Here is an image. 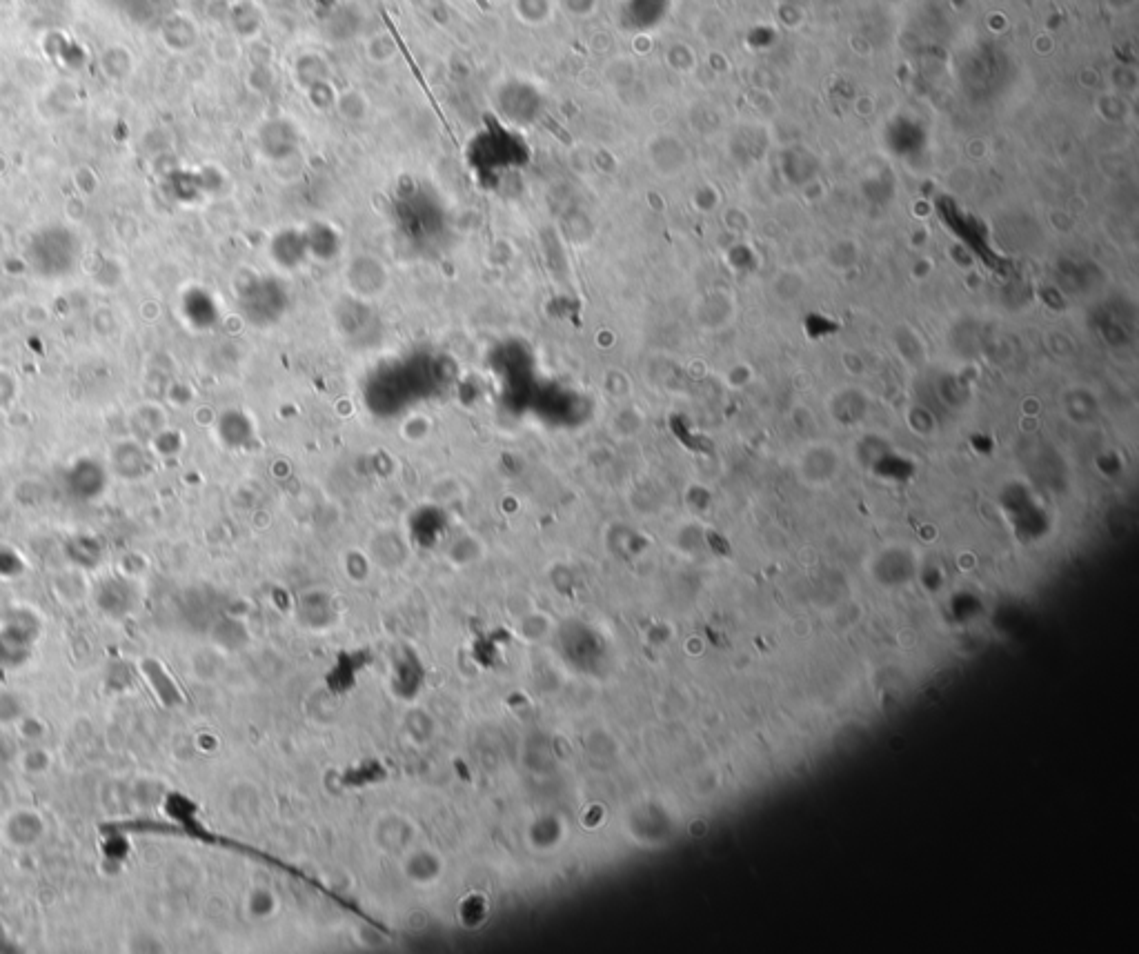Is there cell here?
Segmentation results:
<instances>
[{"label":"cell","instance_id":"6da1fadb","mask_svg":"<svg viewBox=\"0 0 1139 954\" xmlns=\"http://www.w3.org/2000/svg\"><path fill=\"white\" fill-rule=\"evenodd\" d=\"M107 470L101 461L96 459H78L67 470L65 483L67 492L78 501H96L101 499L107 490Z\"/></svg>","mask_w":1139,"mask_h":954},{"label":"cell","instance_id":"7a4b0ae2","mask_svg":"<svg viewBox=\"0 0 1139 954\" xmlns=\"http://www.w3.org/2000/svg\"><path fill=\"white\" fill-rule=\"evenodd\" d=\"M5 841L14 848H32L45 837V819L34 810H16L3 821Z\"/></svg>","mask_w":1139,"mask_h":954},{"label":"cell","instance_id":"3957f363","mask_svg":"<svg viewBox=\"0 0 1139 954\" xmlns=\"http://www.w3.org/2000/svg\"><path fill=\"white\" fill-rule=\"evenodd\" d=\"M112 467L123 479H141L147 472V454L136 441H123L114 447Z\"/></svg>","mask_w":1139,"mask_h":954},{"label":"cell","instance_id":"277c9868","mask_svg":"<svg viewBox=\"0 0 1139 954\" xmlns=\"http://www.w3.org/2000/svg\"><path fill=\"white\" fill-rule=\"evenodd\" d=\"M98 605L112 616H123L132 610L134 605V590L125 579H110L103 583V588L96 594Z\"/></svg>","mask_w":1139,"mask_h":954},{"label":"cell","instance_id":"5b68a950","mask_svg":"<svg viewBox=\"0 0 1139 954\" xmlns=\"http://www.w3.org/2000/svg\"><path fill=\"white\" fill-rule=\"evenodd\" d=\"M69 559H72L78 568H96L101 561V548L89 536H78V539L67 543Z\"/></svg>","mask_w":1139,"mask_h":954},{"label":"cell","instance_id":"8992f818","mask_svg":"<svg viewBox=\"0 0 1139 954\" xmlns=\"http://www.w3.org/2000/svg\"><path fill=\"white\" fill-rule=\"evenodd\" d=\"M54 757L45 748H29L21 754V768L27 774H45L52 768Z\"/></svg>","mask_w":1139,"mask_h":954},{"label":"cell","instance_id":"52a82bcc","mask_svg":"<svg viewBox=\"0 0 1139 954\" xmlns=\"http://www.w3.org/2000/svg\"><path fill=\"white\" fill-rule=\"evenodd\" d=\"M23 717V703L14 692L0 690V723H18Z\"/></svg>","mask_w":1139,"mask_h":954},{"label":"cell","instance_id":"ba28073f","mask_svg":"<svg viewBox=\"0 0 1139 954\" xmlns=\"http://www.w3.org/2000/svg\"><path fill=\"white\" fill-rule=\"evenodd\" d=\"M7 946H9V939H7L3 926H0V952H3Z\"/></svg>","mask_w":1139,"mask_h":954},{"label":"cell","instance_id":"9c48e42d","mask_svg":"<svg viewBox=\"0 0 1139 954\" xmlns=\"http://www.w3.org/2000/svg\"><path fill=\"white\" fill-rule=\"evenodd\" d=\"M477 3H479L483 9H488V0H477Z\"/></svg>","mask_w":1139,"mask_h":954}]
</instances>
